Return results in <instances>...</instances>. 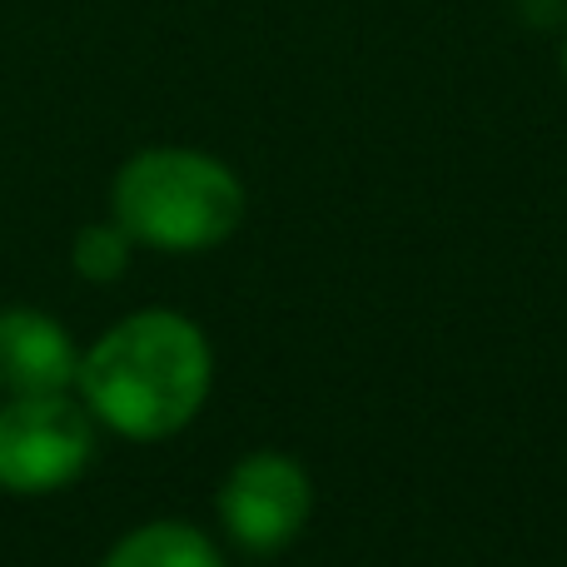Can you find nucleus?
<instances>
[{
  "label": "nucleus",
  "instance_id": "f257e3e1",
  "mask_svg": "<svg viewBox=\"0 0 567 567\" xmlns=\"http://www.w3.org/2000/svg\"><path fill=\"white\" fill-rule=\"evenodd\" d=\"M215 383V353L195 319L175 309H140L110 323L80 353L75 389L90 419L120 439L159 443L199 419Z\"/></svg>",
  "mask_w": 567,
  "mask_h": 567
},
{
  "label": "nucleus",
  "instance_id": "f03ea898",
  "mask_svg": "<svg viewBox=\"0 0 567 567\" xmlns=\"http://www.w3.org/2000/svg\"><path fill=\"white\" fill-rule=\"evenodd\" d=\"M110 209L135 245L165 255L215 249L245 225V185L225 159L185 145H155L125 159Z\"/></svg>",
  "mask_w": 567,
  "mask_h": 567
},
{
  "label": "nucleus",
  "instance_id": "7ed1b4c3",
  "mask_svg": "<svg viewBox=\"0 0 567 567\" xmlns=\"http://www.w3.org/2000/svg\"><path fill=\"white\" fill-rule=\"evenodd\" d=\"M95 458V419L70 393H20L0 403V488L40 498L75 483Z\"/></svg>",
  "mask_w": 567,
  "mask_h": 567
},
{
  "label": "nucleus",
  "instance_id": "20e7f679",
  "mask_svg": "<svg viewBox=\"0 0 567 567\" xmlns=\"http://www.w3.org/2000/svg\"><path fill=\"white\" fill-rule=\"evenodd\" d=\"M313 513V483L289 453H245L219 483V523L245 553H284Z\"/></svg>",
  "mask_w": 567,
  "mask_h": 567
},
{
  "label": "nucleus",
  "instance_id": "39448f33",
  "mask_svg": "<svg viewBox=\"0 0 567 567\" xmlns=\"http://www.w3.org/2000/svg\"><path fill=\"white\" fill-rule=\"evenodd\" d=\"M80 349L40 309H6L0 313V393H75Z\"/></svg>",
  "mask_w": 567,
  "mask_h": 567
},
{
  "label": "nucleus",
  "instance_id": "423d86ee",
  "mask_svg": "<svg viewBox=\"0 0 567 567\" xmlns=\"http://www.w3.org/2000/svg\"><path fill=\"white\" fill-rule=\"evenodd\" d=\"M100 567H225V553L215 548L209 533L179 518H155L130 528Z\"/></svg>",
  "mask_w": 567,
  "mask_h": 567
},
{
  "label": "nucleus",
  "instance_id": "0eeeda50",
  "mask_svg": "<svg viewBox=\"0 0 567 567\" xmlns=\"http://www.w3.org/2000/svg\"><path fill=\"white\" fill-rule=\"evenodd\" d=\"M130 255H135V239L120 219H100V225H85L70 245V265H75L80 279L90 284H110L130 269Z\"/></svg>",
  "mask_w": 567,
  "mask_h": 567
},
{
  "label": "nucleus",
  "instance_id": "6e6552de",
  "mask_svg": "<svg viewBox=\"0 0 567 567\" xmlns=\"http://www.w3.org/2000/svg\"><path fill=\"white\" fill-rule=\"evenodd\" d=\"M563 75H567V40H563Z\"/></svg>",
  "mask_w": 567,
  "mask_h": 567
}]
</instances>
